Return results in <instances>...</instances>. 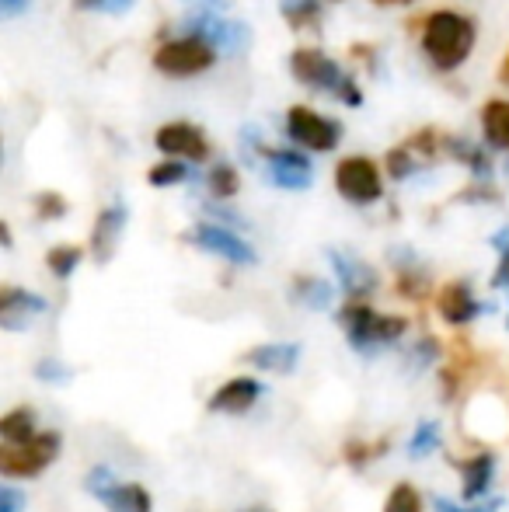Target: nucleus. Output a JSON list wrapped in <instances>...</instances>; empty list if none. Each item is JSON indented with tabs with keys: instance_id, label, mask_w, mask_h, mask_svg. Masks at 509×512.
Wrapping results in <instances>:
<instances>
[{
	"instance_id": "f257e3e1",
	"label": "nucleus",
	"mask_w": 509,
	"mask_h": 512,
	"mask_svg": "<svg viewBox=\"0 0 509 512\" xmlns=\"http://www.w3.org/2000/svg\"><path fill=\"white\" fill-rule=\"evenodd\" d=\"M335 321H339L349 349L363 359H374L394 349L412 331V321L405 314H384L370 300H342L339 310H335Z\"/></svg>"
},
{
	"instance_id": "f03ea898",
	"label": "nucleus",
	"mask_w": 509,
	"mask_h": 512,
	"mask_svg": "<svg viewBox=\"0 0 509 512\" xmlns=\"http://www.w3.org/2000/svg\"><path fill=\"white\" fill-rule=\"evenodd\" d=\"M478 39L475 18L457 11H433L422 18V53L440 74L464 67Z\"/></svg>"
},
{
	"instance_id": "7ed1b4c3",
	"label": "nucleus",
	"mask_w": 509,
	"mask_h": 512,
	"mask_svg": "<svg viewBox=\"0 0 509 512\" xmlns=\"http://www.w3.org/2000/svg\"><path fill=\"white\" fill-rule=\"evenodd\" d=\"M290 74L297 77L304 88H314V91H325V95H335L342 105L349 108H360L363 105V91L332 56H325L321 49H311V46H300L290 53Z\"/></svg>"
},
{
	"instance_id": "20e7f679",
	"label": "nucleus",
	"mask_w": 509,
	"mask_h": 512,
	"mask_svg": "<svg viewBox=\"0 0 509 512\" xmlns=\"http://www.w3.org/2000/svg\"><path fill=\"white\" fill-rule=\"evenodd\" d=\"M63 432L39 429L25 443H0V478L4 481H35L60 460Z\"/></svg>"
},
{
	"instance_id": "39448f33",
	"label": "nucleus",
	"mask_w": 509,
	"mask_h": 512,
	"mask_svg": "<svg viewBox=\"0 0 509 512\" xmlns=\"http://www.w3.org/2000/svg\"><path fill=\"white\" fill-rule=\"evenodd\" d=\"M335 192L353 206H374L384 199V178L374 157H342L335 164Z\"/></svg>"
},
{
	"instance_id": "423d86ee",
	"label": "nucleus",
	"mask_w": 509,
	"mask_h": 512,
	"mask_svg": "<svg viewBox=\"0 0 509 512\" xmlns=\"http://www.w3.org/2000/svg\"><path fill=\"white\" fill-rule=\"evenodd\" d=\"M217 63V49L196 35H178L154 49V67L164 77H196Z\"/></svg>"
},
{
	"instance_id": "0eeeda50",
	"label": "nucleus",
	"mask_w": 509,
	"mask_h": 512,
	"mask_svg": "<svg viewBox=\"0 0 509 512\" xmlns=\"http://www.w3.org/2000/svg\"><path fill=\"white\" fill-rule=\"evenodd\" d=\"M185 241H189L192 248L206 251V255L220 258V262L238 265V269L258 262V251L252 248V244H248L238 230L224 227V223H196V227L185 234Z\"/></svg>"
},
{
	"instance_id": "6e6552de",
	"label": "nucleus",
	"mask_w": 509,
	"mask_h": 512,
	"mask_svg": "<svg viewBox=\"0 0 509 512\" xmlns=\"http://www.w3.org/2000/svg\"><path fill=\"white\" fill-rule=\"evenodd\" d=\"M265 384L255 373H238V377H227L224 384H217L206 398V411L217 418H245L262 405Z\"/></svg>"
},
{
	"instance_id": "1a4fd4ad",
	"label": "nucleus",
	"mask_w": 509,
	"mask_h": 512,
	"mask_svg": "<svg viewBox=\"0 0 509 512\" xmlns=\"http://www.w3.org/2000/svg\"><path fill=\"white\" fill-rule=\"evenodd\" d=\"M286 133H290V140L300 143L304 150L328 154V150L339 147L342 122L328 119V115L314 112V108H307V105H293L290 112H286Z\"/></svg>"
},
{
	"instance_id": "9d476101",
	"label": "nucleus",
	"mask_w": 509,
	"mask_h": 512,
	"mask_svg": "<svg viewBox=\"0 0 509 512\" xmlns=\"http://www.w3.org/2000/svg\"><path fill=\"white\" fill-rule=\"evenodd\" d=\"M49 314V300L18 283H0V331L21 335Z\"/></svg>"
},
{
	"instance_id": "9b49d317",
	"label": "nucleus",
	"mask_w": 509,
	"mask_h": 512,
	"mask_svg": "<svg viewBox=\"0 0 509 512\" xmlns=\"http://www.w3.org/2000/svg\"><path fill=\"white\" fill-rule=\"evenodd\" d=\"M433 307H436V314H440V321L450 324V328H468L471 321H478V317L489 310V304H482V300L475 297L468 279H450V283H443L433 297Z\"/></svg>"
},
{
	"instance_id": "f8f14e48",
	"label": "nucleus",
	"mask_w": 509,
	"mask_h": 512,
	"mask_svg": "<svg viewBox=\"0 0 509 512\" xmlns=\"http://www.w3.org/2000/svg\"><path fill=\"white\" fill-rule=\"evenodd\" d=\"M328 265H332L335 283L346 293V300H370L377 293V286H381V276H377L374 265L349 255V251L332 248L328 251Z\"/></svg>"
},
{
	"instance_id": "ddd939ff",
	"label": "nucleus",
	"mask_w": 509,
	"mask_h": 512,
	"mask_svg": "<svg viewBox=\"0 0 509 512\" xmlns=\"http://www.w3.org/2000/svg\"><path fill=\"white\" fill-rule=\"evenodd\" d=\"M300 359H304V345L300 342H258L241 352V363L252 366L262 377H293Z\"/></svg>"
},
{
	"instance_id": "4468645a",
	"label": "nucleus",
	"mask_w": 509,
	"mask_h": 512,
	"mask_svg": "<svg viewBox=\"0 0 509 512\" xmlns=\"http://www.w3.org/2000/svg\"><path fill=\"white\" fill-rule=\"evenodd\" d=\"M154 147L171 161L175 157H182V161H206L210 157V140L192 122H164L154 133Z\"/></svg>"
},
{
	"instance_id": "2eb2a0df",
	"label": "nucleus",
	"mask_w": 509,
	"mask_h": 512,
	"mask_svg": "<svg viewBox=\"0 0 509 512\" xmlns=\"http://www.w3.org/2000/svg\"><path fill=\"white\" fill-rule=\"evenodd\" d=\"M454 471L461 474V502L464 506H475V502H485V495L492 492V481H496V453L492 450H478L468 453V457L450 460Z\"/></svg>"
},
{
	"instance_id": "dca6fc26",
	"label": "nucleus",
	"mask_w": 509,
	"mask_h": 512,
	"mask_svg": "<svg viewBox=\"0 0 509 512\" xmlns=\"http://www.w3.org/2000/svg\"><path fill=\"white\" fill-rule=\"evenodd\" d=\"M262 157H265V175H269L272 185H279L286 192L311 189L314 168L304 154H297V150H262Z\"/></svg>"
},
{
	"instance_id": "f3484780",
	"label": "nucleus",
	"mask_w": 509,
	"mask_h": 512,
	"mask_svg": "<svg viewBox=\"0 0 509 512\" xmlns=\"http://www.w3.org/2000/svg\"><path fill=\"white\" fill-rule=\"evenodd\" d=\"M185 35L210 42L217 53H241V46L248 42V28L234 18H220V14H196V18H189Z\"/></svg>"
},
{
	"instance_id": "a211bd4d",
	"label": "nucleus",
	"mask_w": 509,
	"mask_h": 512,
	"mask_svg": "<svg viewBox=\"0 0 509 512\" xmlns=\"http://www.w3.org/2000/svg\"><path fill=\"white\" fill-rule=\"evenodd\" d=\"M123 230H126V206L123 203H112L105 206L102 213L95 216V227H91V241H88V251L98 265L112 262L116 255L119 241H123Z\"/></svg>"
},
{
	"instance_id": "6ab92c4d",
	"label": "nucleus",
	"mask_w": 509,
	"mask_h": 512,
	"mask_svg": "<svg viewBox=\"0 0 509 512\" xmlns=\"http://www.w3.org/2000/svg\"><path fill=\"white\" fill-rule=\"evenodd\" d=\"M394 293L408 304H426L433 293V279L412 251H405V258H394Z\"/></svg>"
},
{
	"instance_id": "aec40b11",
	"label": "nucleus",
	"mask_w": 509,
	"mask_h": 512,
	"mask_svg": "<svg viewBox=\"0 0 509 512\" xmlns=\"http://www.w3.org/2000/svg\"><path fill=\"white\" fill-rule=\"evenodd\" d=\"M290 300L307 310H332L335 286H332V279L311 276V272H297V276L290 279Z\"/></svg>"
},
{
	"instance_id": "412c9836",
	"label": "nucleus",
	"mask_w": 509,
	"mask_h": 512,
	"mask_svg": "<svg viewBox=\"0 0 509 512\" xmlns=\"http://www.w3.org/2000/svg\"><path fill=\"white\" fill-rule=\"evenodd\" d=\"M98 502H102L105 512H154V495H150V488L140 485V481L119 478Z\"/></svg>"
},
{
	"instance_id": "4be33fe9",
	"label": "nucleus",
	"mask_w": 509,
	"mask_h": 512,
	"mask_svg": "<svg viewBox=\"0 0 509 512\" xmlns=\"http://www.w3.org/2000/svg\"><path fill=\"white\" fill-rule=\"evenodd\" d=\"M391 453V436H377V439H363V436H349L346 443H342L339 457L342 464L349 467V471H367L374 460H381Z\"/></svg>"
},
{
	"instance_id": "5701e85b",
	"label": "nucleus",
	"mask_w": 509,
	"mask_h": 512,
	"mask_svg": "<svg viewBox=\"0 0 509 512\" xmlns=\"http://www.w3.org/2000/svg\"><path fill=\"white\" fill-rule=\"evenodd\" d=\"M39 432V411L35 405H11L0 411V443H25Z\"/></svg>"
},
{
	"instance_id": "b1692460",
	"label": "nucleus",
	"mask_w": 509,
	"mask_h": 512,
	"mask_svg": "<svg viewBox=\"0 0 509 512\" xmlns=\"http://www.w3.org/2000/svg\"><path fill=\"white\" fill-rule=\"evenodd\" d=\"M482 133L496 150H509V102L506 98H492V102H485Z\"/></svg>"
},
{
	"instance_id": "393cba45",
	"label": "nucleus",
	"mask_w": 509,
	"mask_h": 512,
	"mask_svg": "<svg viewBox=\"0 0 509 512\" xmlns=\"http://www.w3.org/2000/svg\"><path fill=\"white\" fill-rule=\"evenodd\" d=\"M443 352H447V345H443L436 335H419L415 342H408V349L401 359H405V366L412 373H422V370H429V366L440 363Z\"/></svg>"
},
{
	"instance_id": "a878e982",
	"label": "nucleus",
	"mask_w": 509,
	"mask_h": 512,
	"mask_svg": "<svg viewBox=\"0 0 509 512\" xmlns=\"http://www.w3.org/2000/svg\"><path fill=\"white\" fill-rule=\"evenodd\" d=\"M84 255L88 251L81 248V244H53V248L46 251V269L53 279H60V283H67L70 276H74L77 269H81Z\"/></svg>"
},
{
	"instance_id": "bb28decb",
	"label": "nucleus",
	"mask_w": 509,
	"mask_h": 512,
	"mask_svg": "<svg viewBox=\"0 0 509 512\" xmlns=\"http://www.w3.org/2000/svg\"><path fill=\"white\" fill-rule=\"evenodd\" d=\"M440 446H443L440 422H433V418H422V422L412 429V436H408L405 450H408V457H412V460H426V457H433Z\"/></svg>"
},
{
	"instance_id": "cd10ccee",
	"label": "nucleus",
	"mask_w": 509,
	"mask_h": 512,
	"mask_svg": "<svg viewBox=\"0 0 509 512\" xmlns=\"http://www.w3.org/2000/svg\"><path fill=\"white\" fill-rule=\"evenodd\" d=\"M381 512H426V499L412 481H398L391 492L384 495Z\"/></svg>"
},
{
	"instance_id": "c85d7f7f",
	"label": "nucleus",
	"mask_w": 509,
	"mask_h": 512,
	"mask_svg": "<svg viewBox=\"0 0 509 512\" xmlns=\"http://www.w3.org/2000/svg\"><path fill=\"white\" fill-rule=\"evenodd\" d=\"M279 11H283V18L290 21L293 32H300V28H318L321 0H283Z\"/></svg>"
},
{
	"instance_id": "c756f323",
	"label": "nucleus",
	"mask_w": 509,
	"mask_h": 512,
	"mask_svg": "<svg viewBox=\"0 0 509 512\" xmlns=\"http://www.w3.org/2000/svg\"><path fill=\"white\" fill-rule=\"evenodd\" d=\"M206 185H210V192L217 199H234V196H238V189H241V175L234 171V164L220 161V164H213V168H210Z\"/></svg>"
},
{
	"instance_id": "7c9ffc66",
	"label": "nucleus",
	"mask_w": 509,
	"mask_h": 512,
	"mask_svg": "<svg viewBox=\"0 0 509 512\" xmlns=\"http://www.w3.org/2000/svg\"><path fill=\"white\" fill-rule=\"evenodd\" d=\"M185 178H189V164L185 161H157L154 168L147 171V182L154 185V189H171V185H182Z\"/></svg>"
},
{
	"instance_id": "2f4dec72",
	"label": "nucleus",
	"mask_w": 509,
	"mask_h": 512,
	"mask_svg": "<svg viewBox=\"0 0 509 512\" xmlns=\"http://www.w3.org/2000/svg\"><path fill=\"white\" fill-rule=\"evenodd\" d=\"M32 377L39 380V384H53V387H60V384H70V380H74V370H70V366L63 363V359H56V356H42L39 363H35Z\"/></svg>"
},
{
	"instance_id": "473e14b6",
	"label": "nucleus",
	"mask_w": 509,
	"mask_h": 512,
	"mask_svg": "<svg viewBox=\"0 0 509 512\" xmlns=\"http://www.w3.org/2000/svg\"><path fill=\"white\" fill-rule=\"evenodd\" d=\"M32 209H35V220L42 223H53V220H63L70 213V203L60 196V192H39L32 199Z\"/></svg>"
},
{
	"instance_id": "72a5a7b5",
	"label": "nucleus",
	"mask_w": 509,
	"mask_h": 512,
	"mask_svg": "<svg viewBox=\"0 0 509 512\" xmlns=\"http://www.w3.org/2000/svg\"><path fill=\"white\" fill-rule=\"evenodd\" d=\"M443 147L450 150V154L457 157V161H464L468 164L471 171H475V175H489V157L482 154V150L475 147V143H464V140H443Z\"/></svg>"
},
{
	"instance_id": "f704fd0d",
	"label": "nucleus",
	"mask_w": 509,
	"mask_h": 512,
	"mask_svg": "<svg viewBox=\"0 0 509 512\" xmlns=\"http://www.w3.org/2000/svg\"><path fill=\"white\" fill-rule=\"evenodd\" d=\"M116 481H119V474L112 471L109 464H95V467H91L88 474H84V492H88L91 499L98 502V499H102L105 492H109L112 485H116Z\"/></svg>"
},
{
	"instance_id": "c9c22d12",
	"label": "nucleus",
	"mask_w": 509,
	"mask_h": 512,
	"mask_svg": "<svg viewBox=\"0 0 509 512\" xmlns=\"http://www.w3.org/2000/svg\"><path fill=\"white\" fill-rule=\"evenodd\" d=\"M384 161H387V175H391L394 182H405V178L415 175V168H419V161H415V154L408 147H394Z\"/></svg>"
},
{
	"instance_id": "e433bc0d",
	"label": "nucleus",
	"mask_w": 509,
	"mask_h": 512,
	"mask_svg": "<svg viewBox=\"0 0 509 512\" xmlns=\"http://www.w3.org/2000/svg\"><path fill=\"white\" fill-rule=\"evenodd\" d=\"M503 499H489V502H475V506H464V502H450V499H433V512H499Z\"/></svg>"
},
{
	"instance_id": "4c0bfd02",
	"label": "nucleus",
	"mask_w": 509,
	"mask_h": 512,
	"mask_svg": "<svg viewBox=\"0 0 509 512\" xmlns=\"http://www.w3.org/2000/svg\"><path fill=\"white\" fill-rule=\"evenodd\" d=\"M136 0H74L77 11H98V14H126L133 11Z\"/></svg>"
},
{
	"instance_id": "58836bf2",
	"label": "nucleus",
	"mask_w": 509,
	"mask_h": 512,
	"mask_svg": "<svg viewBox=\"0 0 509 512\" xmlns=\"http://www.w3.org/2000/svg\"><path fill=\"white\" fill-rule=\"evenodd\" d=\"M25 509H28V495L18 485L0 481V512H25Z\"/></svg>"
},
{
	"instance_id": "ea45409f",
	"label": "nucleus",
	"mask_w": 509,
	"mask_h": 512,
	"mask_svg": "<svg viewBox=\"0 0 509 512\" xmlns=\"http://www.w3.org/2000/svg\"><path fill=\"white\" fill-rule=\"evenodd\" d=\"M492 290H509V248L499 255V265L492 272Z\"/></svg>"
},
{
	"instance_id": "a19ab883",
	"label": "nucleus",
	"mask_w": 509,
	"mask_h": 512,
	"mask_svg": "<svg viewBox=\"0 0 509 512\" xmlns=\"http://www.w3.org/2000/svg\"><path fill=\"white\" fill-rule=\"evenodd\" d=\"M32 7V0H0V18H11V14H21Z\"/></svg>"
},
{
	"instance_id": "79ce46f5",
	"label": "nucleus",
	"mask_w": 509,
	"mask_h": 512,
	"mask_svg": "<svg viewBox=\"0 0 509 512\" xmlns=\"http://www.w3.org/2000/svg\"><path fill=\"white\" fill-rule=\"evenodd\" d=\"M0 248H14V234H11V223L7 220H0Z\"/></svg>"
},
{
	"instance_id": "37998d69",
	"label": "nucleus",
	"mask_w": 509,
	"mask_h": 512,
	"mask_svg": "<svg viewBox=\"0 0 509 512\" xmlns=\"http://www.w3.org/2000/svg\"><path fill=\"white\" fill-rule=\"evenodd\" d=\"M499 81L509 84V53L503 56V63H499Z\"/></svg>"
},
{
	"instance_id": "c03bdc74",
	"label": "nucleus",
	"mask_w": 509,
	"mask_h": 512,
	"mask_svg": "<svg viewBox=\"0 0 509 512\" xmlns=\"http://www.w3.org/2000/svg\"><path fill=\"white\" fill-rule=\"evenodd\" d=\"M377 7H401V4H412V0H374Z\"/></svg>"
},
{
	"instance_id": "a18cd8bd",
	"label": "nucleus",
	"mask_w": 509,
	"mask_h": 512,
	"mask_svg": "<svg viewBox=\"0 0 509 512\" xmlns=\"http://www.w3.org/2000/svg\"><path fill=\"white\" fill-rule=\"evenodd\" d=\"M238 512H276V509H269V506H245V509H238Z\"/></svg>"
},
{
	"instance_id": "49530a36",
	"label": "nucleus",
	"mask_w": 509,
	"mask_h": 512,
	"mask_svg": "<svg viewBox=\"0 0 509 512\" xmlns=\"http://www.w3.org/2000/svg\"><path fill=\"white\" fill-rule=\"evenodd\" d=\"M506 324H509V317H506Z\"/></svg>"
}]
</instances>
